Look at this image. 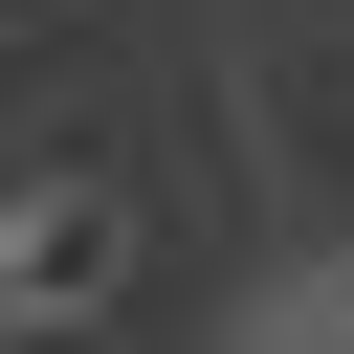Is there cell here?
Segmentation results:
<instances>
[{
  "mask_svg": "<svg viewBox=\"0 0 354 354\" xmlns=\"http://www.w3.org/2000/svg\"><path fill=\"white\" fill-rule=\"evenodd\" d=\"M88 288H111V199L66 177V199H22V221H0V310H88Z\"/></svg>",
  "mask_w": 354,
  "mask_h": 354,
  "instance_id": "cell-1",
  "label": "cell"
},
{
  "mask_svg": "<svg viewBox=\"0 0 354 354\" xmlns=\"http://www.w3.org/2000/svg\"><path fill=\"white\" fill-rule=\"evenodd\" d=\"M22 22H66V0H0V44H22Z\"/></svg>",
  "mask_w": 354,
  "mask_h": 354,
  "instance_id": "cell-2",
  "label": "cell"
}]
</instances>
